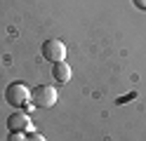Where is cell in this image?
Instances as JSON below:
<instances>
[{
  "label": "cell",
  "mask_w": 146,
  "mask_h": 141,
  "mask_svg": "<svg viewBox=\"0 0 146 141\" xmlns=\"http://www.w3.org/2000/svg\"><path fill=\"white\" fill-rule=\"evenodd\" d=\"M31 101L38 108H52L57 101V89L52 85H38L35 89H31Z\"/></svg>",
  "instance_id": "cell-1"
},
{
  "label": "cell",
  "mask_w": 146,
  "mask_h": 141,
  "mask_svg": "<svg viewBox=\"0 0 146 141\" xmlns=\"http://www.w3.org/2000/svg\"><path fill=\"white\" fill-rule=\"evenodd\" d=\"M31 99V89L26 87L24 82H12L10 87L5 89V101L10 103V106H14V108H21V106H26V101Z\"/></svg>",
  "instance_id": "cell-2"
},
{
  "label": "cell",
  "mask_w": 146,
  "mask_h": 141,
  "mask_svg": "<svg viewBox=\"0 0 146 141\" xmlns=\"http://www.w3.org/2000/svg\"><path fill=\"white\" fill-rule=\"evenodd\" d=\"M40 52L50 64H57V61H64V56H66V45L61 40H57V38H50V40L42 42Z\"/></svg>",
  "instance_id": "cell-3"
},
{
  "label": "cell",
  "mask_w": 146,
  "mask_h": 141,
  "mask_svg": "<svg viewBox=\"0 0 146 141\" xmlns=\"http://www.w3.org/2000/svg\"><path fill=\"white\" fill-rule=\"evenodd\" d=\"M7 127H10V132H24V129L31 127V120L26 113H12L7 118Z\"/></svg>",
  "instance_id": "cell-4"
},
{
  "label": "cell",
  "mask_w": 146,
  "mask_h": 141,
  "mask_svg": "<svg viewBox=\"0 0 146 141\" xmlns=\"http://www.w3.org/2000/svg\"><path fill=\"white\" fill-rule=\"evenodd\" d=\"M52 78L57 80L59 85L68 82V80H71V66H68V64H64V61L52 64Z\"/></svg>",
  "instance_id": "cell-5"
},
{
  "label": "cell",
  "mask_w": 146,
  "mask_h": 141,
  "mask_svg": "<svg viewBox=\"0 0 146 141\" xmlns=\"http://www.w3.org/2000/svg\"><path fill=\"white\" fill-rule=\"evenodd\" d=\"M24 141H45V136H42V134H38V132H33V134H29Z\"/></svg>",
  "instance_id": "cell-6"
},
{
  "label": "cell",
  "mask_w": 146,
  "mask_h": 141,
  "mask_svg": "<svg viewBox=\"0 0 146 141\" xmlns=\"http://www.w3.org/2000/svg\"><path fill=\"white\" fill-rule=\"evenodd\" d=\"M134 5L139 7V9H146V0H134Z\"/></svg>",
  "instance_id": "cell-7"
},
{
  "label": "cell",
  "mask_w": 146,
  "mask_h": 141,
  "mask_svg": "<svg viewBox=\"0 0 146 141\" xmlns=\"http://www.w3.org/2000/svg\"><path fill=\"white\" fill-rule=\"evenodd\" d=\"M10 141H24V139L19 136V132H12V136H10Z\"/></svg>",
  "instance_id": "cell-8"
}]
</instances>
